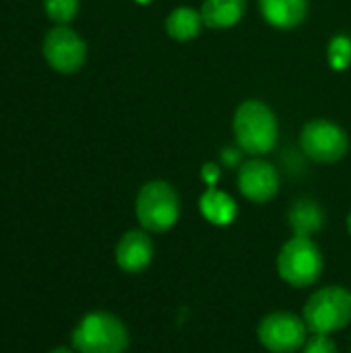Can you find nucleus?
Returning a JSON list of instances; mask_svg holds the SVG:
<instances>
[{
  "instance_id": "9",
  "label": "nucleus",
  "mask_w": 351,
  "mask_h": 353,
  "mask_svg": "<svg viewBox=\"0 0 351 353\" xmlns=\"http://www.w3.org/2000/svg\"><path fill=\"white\" fill-rule=\"evenodd\" d=\"M279 184L281 180L277 168L265 159H248L238 170V188L250 203L265 205L273 201L279 192Z\"/></svg>"
},
{
  "instance_id": "11",
  "label": "nucleus",
  "mask_w": 351,
  "mask_h": 353,
  "mask_svg": "<svg viewBox=\"0 0 351 353\" xmlns=\"http://www.w3.org/2000/svg\"><path fill=\"white\" fill-rule=\"evenodd\" d=\"M263 19L275 29H296L308 14V0H259Z\"/></svg>"
},
{
  "instance_id": "20",
  "label": "nucleus",
  "mask_w": 351,
  "mask_h": 353,
  "mask_svg": "<svg viewBox=\"0 0 351 353\" xmlns=\"http://www.w3.org/2000/svg\"><path fill=\"white\" fill-rule=\"evenodd\" d=\"M221 159H223L225 165H234V163L240 161V151H234L232 147H225V149L221 151Z\"/></svg>"
},
{
  "instance_id": "21",
  "label": "nucleus",
  "mask_w": 351,
  "mask_h": 353,
  "mask_svg": "<svg viewBox=\"0 0 351 353\" xmlns=\"http://www.w3.org/2000/svg\"><path fill=\"white\" fill-rule=\"evenodd\" d=\"M50 353H77L72 347H54Z\"/></svg>"
},
{
  "instance_id": "19",
  "label": "nucleus",
  "mask_w": 351,
  "mask_h": 353,
  "mask_svg": "<svg viewBox=\"0 0 351 353\" xmlns=\"http://www.w3.org/2000/svg\"><path fill=\"white\" fill-rule=\"evenodd\" d=\"M201 176L209 186H215V182L219 180V168L215 163H205L203 170H201Z\"/></svg>"
},
{
  "instance_id": "22",
  "label": "nucleus",
  "mask_w": 351,
  "mask_h": 353,
  "mask_svg": "<svg viewBox=\"0 0 351 353\" xmlns=\"http://www.w3.org/2000/svg\"><path fill=\"white\" fill-rule=\"evenodd\" d=\"M345 225H348V232H350V236H351V211H350V215H348V221H345Z\"/></svg>"
},
{
  "instance_id": "4",
  "label": "nucleus",
  "mask_w": 351,
  "mask_h": 353,
  "mask_svg": "<svg viewBox=\"0 0 351 353\" xmlns=\"http://www.w3.org/2000/svg\"><path fill=\"white\" fill-rule=\"evenodd\" d=\"M302 319L312 335H333L350 327L351 292L343 285L317 290L304 304Z\"/></svg>"
},
{
  "instance_id": "13",
  "label": "nucleus",
  "mask_w": 351,
  "mask_h": 353,
  "mask_svg": "<svg viewBox=\"0 0 351 353\" xmlns=\"http://www.w3.org/2000/svg\"><path fill=\"white\" fill-rule=\"evenodd\" d=\"M199 209H201V215L213 223V225H230L234 223L236 215H238V205L236 201L223 192V190H217L215 186H209L203 196L199 199Z\"/></svg>"
},
{
  "instance_id": "6",
  "label": "nucleus",
  "mask_w": 351,
  "mask_h": 353,
  "mask_svg": "<svg viewBox=\"0 0 351 353\" xmlns=\"http://www.w3.org/2000/svg\"><path fill=\"white\" fill-rule=\"evenodd\" d=\"M300 147L317 163H337L350 151V137L339 124L319 118L304 124Z\"/></svg>"
},
{
  "instance_id": "5",
  "label": "nucleus",
  "mask_w": 351,
  "mask_h": 353,
  "mask_svg": "<svg viewBox=\"0 0 351 353\" xmlns=\"http://www.w3.org/2000/svg\"><path fill=\"white\" fill-rule=\"evenodd\" d=\"M325 271V259L312 238L292 236L277 254V273L292 288L314 285Z\"/></svg>"
},
{
  "instance_id": "17",
  "label": "nucleus",
  "mask_w": 351,
  "mask_h": 353,
  "mask_svg": "<svg viewBox=\"0 0 351 353\" xmlns=\"http://www.w3.org/2000/svg\"><path fill=\"white\" fill-rule=\"evenodd\" d=\"M48 19L56 25H68L79 12V0H43Z\"/></svg>"
},
{
  "instance_id": "12",
  "label": "nucleus",
  "mask_w": 351,
  "mask_h": 353,
  "mask_svg": "<svg viewBox=\"0 0 351 353\" xmlns=\"http://www.w3.org/2000/svg\"><path fill=\"white\" fill-rule=\"evenodd\" d=\"M246 4V0H203V23L209 29H230L242 21Z\"/></svg>"
},
{
  "instance_id": "8",
  "label": "nucleus",
  "mask_w": 351,
  "mask_h": 353,
  "mask_svg": "<svg viewBox=\"0 0 351 353\" xmlns=\"http://www.w3.org/2000/svg\"><path fill=\"white\" fill-rule=\"evenodd\" d=\"M41 54L52 70L60 74H72L81 70L87 60V43L68 25H56L46 33Z\"/></svg>"
},
{
  "instance_id": "7",
  "label": "nucleus",
  "mask_w": 351,
  "mask_h": 353,
  "mask_svg": "<svg viewBox=\"0 0 351 353\" xmlns=\"http://www.w3.org/2000/svg\"><path fill=\"white\" fill-rule=\"evenodd\" d=\"M308 327L304 319L294 312H271L257 329L261 345L271 353H298L308 341Z\"/></svg>"
},
{
  "instance_id": "16",
  "label": "nucleus",
  "mask_w": 351,
  "mask_h": 353,
  "mask_svg": "<svg viewBox=\"0 0 351 353\" xmlns=\"http://www.w3.org/2000/svg\"><path fill=\"white\" fill-rule=\"evenodd\" d=\"M327 58H329V66L333 70H345L351 64V37L335 35L329 41Z\"/></svg>"
},
{
  "instance_id": "10",
  "label": "nucleus",
  "mask_w": 351,
  "mask_h": 353,
  "mask_svg": "<svg viewBox=\"0 0 351 353\" xmlns=\"http://www.w3.org/2000/svg\"><path fill=\"white\" fill-rule=\"evenodd\" d=\"M155 256V244L147 230H128L116 244L114 259L120 271L137 275L143 273Z\"/></svg>"
},
{
  "instance_id": "23",
  "label": "nucleus",
  "mask_w": 351,
  "mask_h": 353,
  "mask_svg": "<svg viewBox=\"0 0 351 353\" xmlns=\"http://www.w3.org/2000/svg\"><path fill=\"white\" fill-rule=\"evenodd\" d=\"M134 2H137V4H143V6H145V4H151L153 0H134Z\"/></svg>"
},
{
  "instance_id": "3",
  "label": "nucleus",
  "mask_w": 351,
  "mask_h": 353,
  "mask_svg": "<svg viewBox=\"0 0 351 353\" xmlns=\"http://www.w3.org/2000/svg\"><path fill=\"white\" fill-rule=\"evenodd\" d=\"M134 215L149 234H166L180 219V196L166 180H151L141 186L134 199Z\"/></svg>"
},
{
  "instance_id": "14",
  "label": "nucleus",
  "mask_w": 351,
  "mask_h": 353,
  "mask_svg": "<svg viewBox=\"0 0 351 353\" xmlns=\"http://www.w3.org/2000/svg\"><path fill=\"white\" fill-rule=\"evenodd\" d=\"M290 228L294 236H306L312 238V234L321 232L325 225V213L319 203L310 199H300L292 205L290 215H288Z\"/></svg>"
},
{
  "instance_id": "2",
  "label": "nucleus",
  "mask_w": 351,
  "mask_h": 353,
  "mask_svg": "<svg viewBox=\"0 0 351 353\" xmlns=\"http://www.w3.org/2000/svg\"><path fill=\"white\" fill-rule=\"evenodd\" d=\"M70 343L77 353H126L130 333L120 316L95 310L77 323Z\"/></svg>"
},
{
  "instance_id": "18",
  "label": "nucleus",
  "mask_w": 351,
  "mask_h": 353,
  "mask_svg": "<svg viewBox=\"0 0 351 353\" xmlns=\"http://www.w3.org/2000/svg\"><path fill=\"white\" fill-rule=\"evenodd\" d=\"M302 353H339V350L331 335H312L302 347Z\"/></svg>"
},
{
  "instance_id": "1",
  "label": "nucleus",
  "mask_w": 351,
  "mask_h": 353,
  "mask_svg": "<svg viewBox=\"0 0 351 353\" xmlns=\"http://www.w3.org/2000/svg\"><path fill=\"white\" fill-rule=\"evenodd\" d=\"M234 137L240 151L248 155H265L275 149L279 139V122L273 110L259 101L246 99L234 114Z\"/></svg>"
},
{
  "instance_id": "15",
  "label": "nucleus",
  "mask_w": 351,
  "mask_h": 353,
  "mask_svg": "<svg viewBox=\"0 0 351 353\" xmlns=\"http://www.w3.org/2000/svg\"><path fill=\"white\" fill-rule=\"evenodd\" d=\"M203 25L201 10L192 6H178L166 19V33L176 41H190L201 35Z\"/></svg>"
}]
</instances>
